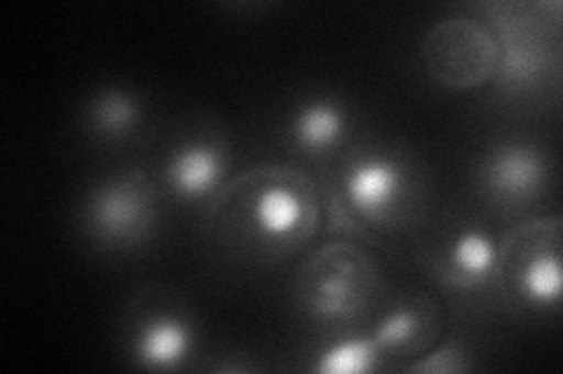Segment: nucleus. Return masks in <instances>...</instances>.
<instances>
[{"mask_svg":"<svg viewBox=\"0 0 563 374\" xmlns=\"http://www.w3.org/2000/svg\"><path fill=\"white\" fill-rule=\"evenodd\" d=\"M376 267L362 248L331 243L303 270L301 302L324 320H345L372 302Z\"/></svg>","mask_w":563,"mask_h":374,"instance_id":"nucleus-1","label":"nucleus"},{"mask_svg":"<svg viewBox=\"0 0 563 374\" xmlns=\"http://www.w3.org/2000/svg\"><path fill=\"white\" fill-rule=\"evenodd\" d=\"M428 76L446 89H474L496 78L500 47L486 24L453 16L430 29L422 45Z\"/></svg>","mask_w":563,"mask_h":374,"instance_id":"nucleus-2","label":"nucleus"},{"mask_svg":"<svg viewBox=\"0 0 563 374\" xmlns=\"http://www.w3.org/2000/svg\"><path fill=\"white\" fill-rule=\"evenodd\" d=\"M82 216L87 229L103 243H141L157 220V194L144 171L120 173L92 188Z\"/></svg>","mask_w":563,"mask_h":374,"instance_id":"nucleus-3","label":"nucleus"},{"mask_svg":"<svg viewBox=\"0 0 563 374\" xmlns=\"http://www.w3.org/2000/svg\"><path fill=\"white\" fill-rule=\"evenodd\" d=\"M250 216L258 237L268 243H294L308 237L314 220V197L303 175L285 171L263 173L252 192Z\"/></svg>","mask_w":563,"mask_h":374,"instance_id":"nucleus-4","label":"nucleus"},{"mask_svg":"<svg viewBox=\"0 0 563 374\" xmlns=\"http://www.w3.org/2000/svg\"><path fill=\"white\" fill-rule=\"evenodd\" d=\"M542 155L528 144L493 148L482 165V185L496 202L523 204L538 197L544 183Z\"/></svg>","mask_w":563,"mask_h":374,"instance_id":"nucleus-5","label":"nucleus"},{"mask_svg":"<svg viewBox=\"0 0 563 374\" xmlns=\"http://www.w3.org/2000/svg\"><path fill=\"white\" fill-rule=\"evenodd\" d=\"M404 169L393 157L366 155L360 157L345 173L343 192L347 204L368 220L390 216L404 194Z\"/></svg>","mask_w":563,"mask_h":374,"instance_id":"nucleus-6","label":"nucleus"},{"mask_svg":"<svg viewBox=\"0 0 563 374\" xmlns=\"http://www.w3.org/2000/svg\"><path fill=\"white\" fill-rule=\"evenodd\" d=\"M507 16H498V47H500V61L496 78L505 89H512V92H523V89H531L540 76L542 68L548 64L542 47L536 43L533 33L526 29L523 20L515 16V8H503Z\"/></svg>","mask_w":563,"mask_h":374,"instance_id":"nucleus-7","label":"nucleus"},{"mask_svg":"<svg viewBox=\"0 0 563 374\" xmlns=\"http://www.w3.org/2000/svg\"><path fill=\"white\" fill-rule=\"evenodd\" d=\"M225 157L219 146L209 140H190L176 148L165 167L169 190L181 200H202L223 181Z\"/></svg>","mask_w":563,"mask_h":374,"instance_id":"nucleus-8","label":"nucleus"},{"mask_svg":"<svg viewBox=\"0 0 563 374\" xmlns=\"http://www.w3.org/2000/svg\"><path fill=\"white\" fill-rule=\"evenodd\" d=\"M500 272V251L488 231L479 227L463 229L444 258V281L455 288L474 291L496 281Z\"/></svg>","mask_w":563,"mask_h":374,"instance_id":"nucleus-9","label":"nucleus"},{"mask_svg":"<svg viewBox=\"0 0 563 374\" xmlns=\"http://www.w3.org/2000/svg\"><path fill=\"white\" fill-rule=\"evenodd\" d=\"M515 283L526 302L536 307H556L561 299L559 237L550 246H526L515 258Z\"/></svg>","mask_w":563,"mask_h":374,"instance_id":"nucleus-10","label":"nucleus"},{"mask_svg":"<svg viewBox=\"0 0 563 374\" xmlns=\"http://www.w3.org/2000/svg\"><path fill=\"white\" fill-rule=\"evenodd\" d=\"M192 344L190 328L181 318L155 316L136 335V361L148 370H172L179 365Z\"/></svg>","mask_w":563,"mask_h":374,"instance_id":"nucleus-11","label":"nucleus"},{"mask_svg":"<svg viewBox=\"0 0 563 374\" xmlns=\"http://www.w3.org/2000/svg\"><path fill=\"white\" fill-rule=\"evenodd\" d=\"M347 129V113L339 101L314 99L298 109L291 120V138L298 148L322 152L336 146Z\"/></svg>","mask_w":563,"mask_h":374,"instance_id":"nucleus-12","label":"nucleus"},{"mask_svg":"<svg viewBox=\"0 0 563 374\" xmlns=\"http://www.w3.org/2000/svg\"><path fill=\"white\" fill-rule=\"evenodd\" d=\"M141 122V103L128 89L109 87L97 92L87 105V124L99 138L120 140L136 132Z\"/></svg>","mask_w":563,"mask_h":374,"instance_id":"nucleus-13","label":"nucleus"},{"mask_svg":"<svg viewBox=\"0 0 563 374\" xmlns=\"http://www.w3.org/2000/svg\"><path fill=\"white\" fill-rule=\"evenodd\" d=\"M432 309L422 307L420 302L401 305L387 314L374 330V340L383 353L407 351L428 337L432 324Z\"/></svg>","mask_w":563,"mask_h":374,"instance_id":"nucleus-14","label":"nucleus"},{"mask_svg":"<svg viewBox=\"0 0 563 374\" xmlns=\"http://www.w3.org/2000/svg\"><path fill=\"white\" fill-rule=\"evenodd\" d=\"M383 351L378 349L374 335L350 337V340L333 342L314 355L312 372L320 374H362L378 367Z\"/></svg>","mask_w":563,"mask_h":374,"instance_id":"nucleus-15","label":"nucleus"},{"mask_svg":"<svg viewBox=\"0 0 563 374\" xmlns=\"http://www.w3.org/2000/svg\"><path fill=\"white\" fill-rule=\"evenodd\" d=\"M467 370L465 363V351L457 340L446 342L444 347H439L434 353H430L428 359H422L420 363H413L409 372H463Z\"/></svg>","mask_w":563,"mask_h":374,"instance_id":"nucleus-16","label":"nucleus"}]
</instances>
